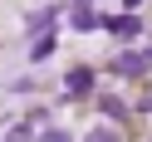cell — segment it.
Masks as SVG:
<instances>
[{
    "mask_svg": "<svg viewBox=\"0 0 152 142\" xmlns=\"http://www.w3.org/2000/svg\"><path fill=\"white\" fill-rule=\"evenodd\" d=\"M64 88H69V93H88V88H93V69H83V64H79V69H69Z\"/></svg>",
    "mask_w": 152,
    "mask_h": 142,
    "instance_id": "cell-3",
    "label": "cell"
},
{
    "mask_svg": "<svg viewBox=\"0 0 152 142\" xmlns=\"http://www.w3.org/2000/svg\"><path fill=\"white\" fill-rule=\"evenodd\" d=\"M103 30L118 34V39H137V34H142V20H137L132 10H123V15H108V20H103Z\"/></svg>",
    "mask_w": 152,
    "mask_h": 142,
    "instance_id": "cell-2",
    "label": "cell"
},
{
    "mask_svg": "<svg viewBox=\"0 0 152 142\" xmlns=\"http://www.w3.org/2000/svg\"><path fill=\"white\" fill-rule=\"evenodd\" d=\"M137 108H147V113H152V88H147V93H142V103H137Z\"/></svg>",
    "mask_w": 152,
    "mask_h": 142,
    "instance_id": "cell-10",
    "label": "cell"
},
{
    "mask_svg": "<svg viewBox=\"0 0 152 142\" xmlns=\"http://www.w3.org/2000/svg\"><path fill=\"white\" fill-rule=\"evenodd\" d=\"M98 108L108 113V118H123V98H98Z\"/></svg>",
    "mask_w": 152,
    "mask_h": 142,
    "instance_id": "cell-7",
    "label": "cell"
},
{
    "mask_svg": "<svg viewBox=\"0 0 152 142\" xmlns=\"http://www.w3.org/2000/svg\"><path fill=\"white\" fill-rule=\"evenodd\" d=\"M88 142H118V132H113V127H93Z\"/></svg>",
    "mask_w": 152,
    "mask_h": 142,
    "instance_id": "cell-9",
    "label": "cell"
},
{
    "mask_svg": "<svg viewBox=\"0 0 152 142\" xmlns=\"http://www.w3.org/2000/svg\"><path fill=\"white\" fill-rule=\"evenodd\" d=\"M113 74H118V79H142V74H147V54H132V49H123L118 59L108 64Z\"/></svg>",
    "mask_w": 152,
    "mask_h": 142,
    "instance_id": "cell-1",
    "label": "cell"
},
{
    "mask_svg": "<svg viewBox=\"0 0 152 142\" xmlns=\"http://www.w3.org/2000/svg\"><path fill=\"white\" fill-rule=\"evenodd\" d=\"M54 15H59V10H54V5H44V10H34V15H30V25H34V30H49Z\"/></svg>",
    "mask_w": 152,
    "mask_h": 142,
    "instance_id": "cell-5",
    "label": "cell"
},
{
    "mask_svg": "<svg viewBox=\"0 0 152 142\" xmlns=\"http://www.w3.org/2000/svg\"><path fill=\"white\" fill-rule=\"evenodd\" d=\"M74 30H98V10H93V5H74Z\"/></svg>",
    "mask_w": 152,
    "mask_h": 142,
    "instance_id": "cell-4",
    "label": "cell"
},
{
    "mask_svg": "<svg viewBox=\"0 0 152 142\" xmlns=\"http://www.w3.org/2000/svg\"><path fill=\"white\" fill-rule=\"evenodd\" d=\"M147 64H152V49H147Z\"/></svg>",
    "mask_w": 152,
    "mask_h": 142,
    "instance_id": "cell-11",
    "label": "cell"
},
{
    "mask_svg": "<svg viewBox=\"0 0 152 142\" xmlns=\"http://www.w3.org/2000/svg\"><path fill=\"white\" fill-rule=\"evenodd\" d=\"M39 142H69V132H64V127H44Z\"/></svg>",
    "mask_w": 152,
    "mask_h": 142,
    "instance_id": "cell-8",
    "label": "cell"
},
{
    "mask_svg": "<svg viewBox=\"0 0 152 142\" xmlns=\"http://www.w3.org/2000/svg\"><path fill=\"white\" fill-rule=\"evenodd\" d=\"M49 49H54V39H49V34H39V39H34V49H30V54H34V64H39Z\"/></svg>",
    "mask_w": 152,
    "mask_h": 142,
    "instance_id": "cell-6",
    "label": "cell"
}]
</instances>
